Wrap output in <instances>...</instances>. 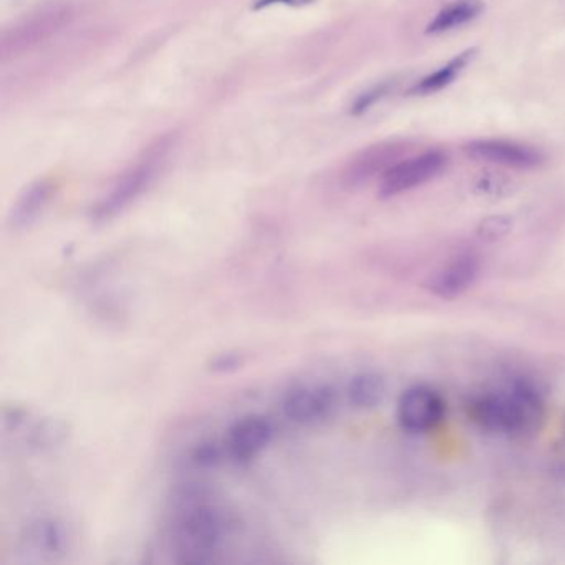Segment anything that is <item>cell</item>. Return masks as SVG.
<instances>
[{
    "label": "cell",
    "mask_w": 565,
    "mask_h": 565,
    "mask_svg": "<svg viewBox=\"0 0 565 565\" xmlns=\"http://www.w3.org/2000/svg\"><path fill=\"white\" fill-rule=\"evenodd\" d=\"M544 398L534 383L509 380L501 388L472 396L468 416L476 428L488 435L529 438L544 422Z\"/></svg>",
    "instance_id": "6da1fadb"
},
{
    "label": "cell",
    "mask_w": 565,
    "mask_h": 565,
    "mask_svg": "<svg viewBox=\"0 0 565 565\" xmlns=\"http://www.w3.org/2000/svg\"><path fill=\"white\" fill-rule=\"evenodd\" d=\"M226 534V518L207 502L194 501L183 508L174 524V547L181 562L213 561Z\"/></svg>",
    "instance_id": "3957f363"
},
{
    "label": "cell",
    "mask_w": 565,
    "mask_h": 565,
    "mask_svg": "<svg viewBox=\"0 0 565 565\" xmlns=\"http://www.w3.org/2000/svg\"><path fill=\"white\" fill-rule=\"evenodd\" d=\"M223 459V449L216 443H203L193 452V461L201 468H213Z\"/></svg>",
    "instance_id": "ffe728a7"
},
{
    "label": "cell",
    "mask_w": 565,
    "mask_h": 565,
    "mask_svg": "<svg viewBox=\"0 0 565 565\" xmlns=\"http://www.w3.org/2000/svg\"><path fill=\"white\" fill-rule=\"evenodd\" d=\"M446 415L443 396L431 386L416 385L403 392L396 408L398 425L406 433L423 435L431 431Z\"/></svg>",
    "instance_id": "52a82bcc"
},
{
    "label": "cell",
    "mask_w": 565,
    "mask_h": 565,
    "mask_svg": "<svg viewBox=\"0 0 565 565\" xmlns=\"http://www.w3.org/2000/svg\"><path fill=\"white\" fill-rule=\"evenodd\" d=\"M512 223L509 216H489L479 224V236L482 239L494 241L505 236L511 230Z\"/></svg>",
    "instance_id": "d6986e66"
},
{
    "label": "cell",
    "mask_w": 565,
    "mask_h": 565,
    "mask_svg": "<svg viewBox=\"0 0 565 565\" xmlns=\"http://www.w3.org/2000/svg\"><path fill=\"white\" fill-rule=\"evenodd\" d=\"M68 436V425L62 419L44 418L32 426L28 436V446L34 451H51L64 445Z\"/></svg>",
    "instance_id": "e0dca14e"
},
{
    "label": "cell",
    "mask_w": 565,
    "mask_h": 565,
    "mask_svg": "<svg viewBox=\"0 0 565 565\" xmlns=\"http://www.w3.org/2000/svg\"><path fill=\"white\" fill-rule=\"evenodd\" d=\"M55 184L49 180H41L31 184L19 198L12 207L11 224L15 230H24L39 220L45 207L54 198Z\"/></svg>",
    "instance_id": "7c38bea8"
},
{
    "label": "cell",
    "mask_w": 565,
    "mask_h": 565,
    "mask_svg": "<svg viewBox=\"0 0 565 565\" xmlns=\"http://www.w3.org/2000/svg\"><path fill=\"white\" fill-rule=\"evenodd\" d=\"M313 0H257V4L254 6L256 9L270 8V6H294V8H300V6L312 4Z\"/></svg>",
    "instance_id": "603a6c76"
},
{
    "label": "cell",
    "mask_w": 565,
    "mask_h": 565,
    "mask_svg": "<svg viewBox=\"0 0 565 565\" xmlns=\"http://www.w3.org/2000/svg\"><path fill=\"white\" fill-rule=\"evenodd\" d=\"M476 52H478L476 49H468V51L455 55L448 64L443 65L438 71L416 82V84L409 88L408 95H413V97H428V95H435L438 94V92L445 90V88H448L449 85L466 71L469 62L475 58Z\"/></svg>",
    "instance_id": "4fadbf2b"
},
{
    "label": "cell",
    "mask_w": 565,
    "mask_h": 565,
    "mask_svg": "<svg viewBox=\"0 0 565 565\" xmlns=\"http://www.w3.org/2000/svg\"><path fill=\"white\" fill-rule=\"evenodd\" d=\"M479 276V263L476 257L461 256L439 270L429 280L428 289L439 299L452 300L462 296Z\"/></svg>",
    "instance_id": "8fae6325"
},
{
    "label": "cell",
    "mask_w": 565,
    "mask_h": 565,
    "mask_svg": "<svg viewBox=\"0 0 565 565\" xmlns=\"http://www.w3.org/2000/svg\"><path fill=\"white\" fill-rule=\"evenodd\" d=\"M273 423L260 415L237 419L227 431V451L237 462H249L273 441Z\"/></svg>",
    "instance_id": "30bf717a"
},
{
    "label": "cell",
    "mask_w": 565,
    "mask_h": 565,
    "mask_svg": "<svg viewBox=\"0 0 565 565\" xmlns=\"http://www.w3.org/2000/svg\"><path fill=\"white\" fill-rule=\"evenodd\" d=\"M412 148V141L405 138H393V140L380 141L372 147L363 148L343 168V184L349 188H359L372 181L373 178L383 177L395 164L405 160Z\"/></svg>",
    "instance_id": "5b68a950"
},
{
    "label": "cell",
    "mask_w": 565,
    "mask_h": 565,
    "mask_svg": "<svg viewBox=\"0 0 565 565\" xmlns=\"http://www.w3.org/2000/svg\"><path fill=\"white\" fill-rule=\"evenodd\" d=\"M386 395L385 380L379 373L363 372L350 380L347 396L359 409H373L382 405Z\"/></svg>",
    "instance_id": "9a60e30c"
},
{
    "label": "cell",
    "mask_w": 565,
    "mask_h": 565,
    "mask_svg": "<svg viewBox=\"0 0 565 565\" xmlns=\"http://www.w3.org/2000/svg\"><path fill=\"white\" fill-rule=\"evenodd\" d=\"M339 408V393L333 386L322 385L316 388L290 390L284 398L282 409L290 422L299 425H316L327 422Z\"/></svg>",
    "instance_id": "ba28073f"
},
{
    "label": "cell",
    "mask_w": 565,
    "mask_h": 565,
    "mask_svg": "<svg viewBox=\"0 0 565 565\" xmlns=\"http://www.w3.org/2000/svg\"><path fill=\"white\" fill-rule=\"evenodd\" d=\"M448 167V154L441 150L425 151L418 157L405 158L383 174L379 194L383 200L408 193L438 178Z\"/></svg>",
    "instance_id": "8992f818"
},
{
    "label": "cell",
    "mask_w": 565,
    "mask_h": 565,
    "mask_svg": "<svg viewBox=\"0 0 565 565\" xmlns=\"http://www.w3.org/2000/svg\"><path fill=\"white\" fill-rule=\"evenodd\" d=\"M74 19V8L65 2L45 4L6 29L0 39V57L8 62L22 57L64 31Z\"/></svg>",
    "instance_id": "277c9868"
},
{
    "label": "cell",
    "mask_w": 565,
    "mask_h": 565,
    "mask_svg": "<svg viewBox=\"0 0 565 565\" xmlns=\"http://www.w3.org/2000/svg\"><path fill=\"white\" fill-rule=\"evenodd\" d=\"M396 87L395 81H385L380 82V84L373 85L369 90L360 94L359 97L355 98L352 105V115L359 117V115L366 114L370 108L375 107L380 102L385 100L390 94H392L393 88Z\"/></svg>",
    "instance_id": "ac0fdd59"
},
{
    "label": "cell",
    "mask_w": 565,
    "mask_h": 565,
    "mask_svg": "<svg viewBox=\"0 0 565 565\" xmlns=\"http://www.w3.org/2000/svg\"><path fill=\"white\" fill-rule=\"evenodd\" d=\"M465 153L472 160L512 168V170H535L544 163V154L529 145L509 140H475L465 145Z\"/></svg>",
    "instance_id": "9c48e42d"
},
{
    "label": "cell",
    "mask_w": 565,
    "mask_h": 565,
    "mask_svg": "<svg viewBox=\"0 0 565 565\" xmlns=\"http://www.w3.org/2000/svg\"><path fill=\"white\" fill-rule=\"evenodd\" d=\"M171 147H173L171 137L158 138L153 145H150L148 150H145L143 154L118 177L107 194L92 207V221L107 223L128 210L138 198L143 196L163 170Z\"/></svg>",
    "instance_id": "7a4b0ae2"
},
{
    "label": "cell",
    "mask_w": 565,
    "mask_h": 565,
    "mask_svg": "<svg viewBox=\"0 0 565 565\" xmlns=\"http://www.w3.org/2000/svg\"><path fill=\"white\" fill-rule=\"evenodd\" d=\"M502 186H508V181H505L504 178L488 174V177L479 178L476 190L484 194H498L499 191L504 190Z\"/></svg>",
    "instance_id": "7402d4cb"
},
{
    "label": "cell",
    "mask_w": 565,
    "mask_h": 565,
    "mask_svg": "<svg viewBox=\"0 0 565 565\" xmlns=\"http://www.w3.org/2000/svg\"><path fill=\"white\" fill-rule=\"evenodd\" d=\"M25 541L35 551L57 555L67 545V532H65L64 525L54 519H39L29 525L25 531Z\"/></svg>",
    "instance_id": "2e32d148"
},
{
    "label": "cell",
    "mask_w": 565,
    "mask_h": 565,
    "mask_svg": "<svg viewBox=\"0 0 565 565\" xmlns=\"http://www.w3.org/2000/svg\"><path fill=\"white\" fill-rule=\"evenodd\" d=\"M484 11V2L482 0H455L451 4L438 12L426 25V35H441L446 32L456 31L462 25L478 19Z\"/></svg>",
    "instance_id": "5bb4252c"
},
{
    "label": "cell",
    "mask_w": 565,
    "mask_h": 565,
    "mask_svg": "<svg viewBox=\"0 0 565 565\" xmlns=\"http://www.w3.org/2000/svg\"><path fill=\"white\" fill-rule=\"evenodd\" d=\"M243 356L237 355V353H223V355L217 356L213 363H211V369L214 372H233V370L241 369L243 365Z\"/></svg>",
    "instance_id": "44dd1931"
}]
</instances>
